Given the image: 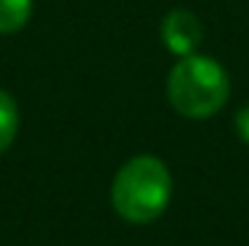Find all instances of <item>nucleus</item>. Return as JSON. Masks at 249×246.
Masks as SVG:
<instances>
[{
  "label": "nucleus",
  "instance_id": "obj_5",
  "mask_svg": "<svg viewBox=\"0 0 249 246\" xmlns=\"http://www.w3.org/2000/svg\"><path fill=\"white\" fill-rule=\"evenodd\" d=\"M19 132V106L5 90H0V154L11 148Z\"/></svg>",
  "mask_w": 249,
  "mask_h": 246
},
{
  "label": "nucleus",
  "instance_id": "obj_6",
  "mask_svg": "<svg viewBox=\"0 0 249 246\" xmlns=\"http://www.w3.org/2000/svg\"><path fill=\"white\" fill-rule=\"evenodd\" d=\"M236 132H239V138L249 146V103L241 106L239 114H236Z\"/></svg>",
  "mask_w": 249,
  "mask_h": 246
},
{
  "label": "nucleus",
  "instance_id": "obj_3",
  "mask_svg": "<svg viewBox=\"0 0 249 246\" xmlns=\"http://www.w3.org/2000/svg\"><path fill=\"white\" fill-rule=\"evenodd\" d=\"M159 34H162L164 48L183 58V56H191L201 45L204 29H201V21L196 19V14H191L186 8H178V11H170L162 19Z\"/></svg>",
  "mask_w": 249,
  "mask_h": 246
},
{
  "label": "nucleus",
  "instance_id": "obj_1",
  "mask_svg": "<svg viewBox=\"0 0 249 246\" xmlns=\"http://www.w3.org/2000/svg\"><path fill=\"white\" fill-rule=\"evenodd\" d=\"M173 196V175L157 156H135L122 164L111 183V204L122 220L143 225L167 209Z\"/></svg>",
  "mask_w": 249,
  "mask_h": 246
},
{
  "label": "nucleus",
  "instance_id": "obj_2",
  "mask_svg": "<svg viewBox=\"0 0 249 246\" xmlns=\"http://www.w3.org/2000/svg\"><path fill=\"white\" fill-rule=\"evenodd\" d=\"M231 96L228 72L207 56H183L170 69L167 98L178 114L204 119L217 114Z\"/></svg>",
  "mask_w": 249,
  "mask_h": 246
},
{
  "label": "nucleus",
  "instance_id": "obj_4",
  "mask_svg": "<svg viewBox=\"0 0 249 246\" xmlns=\"http://www.w3.org/2000/svg\"><path fill=\"white\" fill-rule=\"evenodd\" d=\"M32 16V0H0V34L19 32Z\"/></svg>",
  "mask_w": 249,
  "mask_h": 246
}]
</instances>
